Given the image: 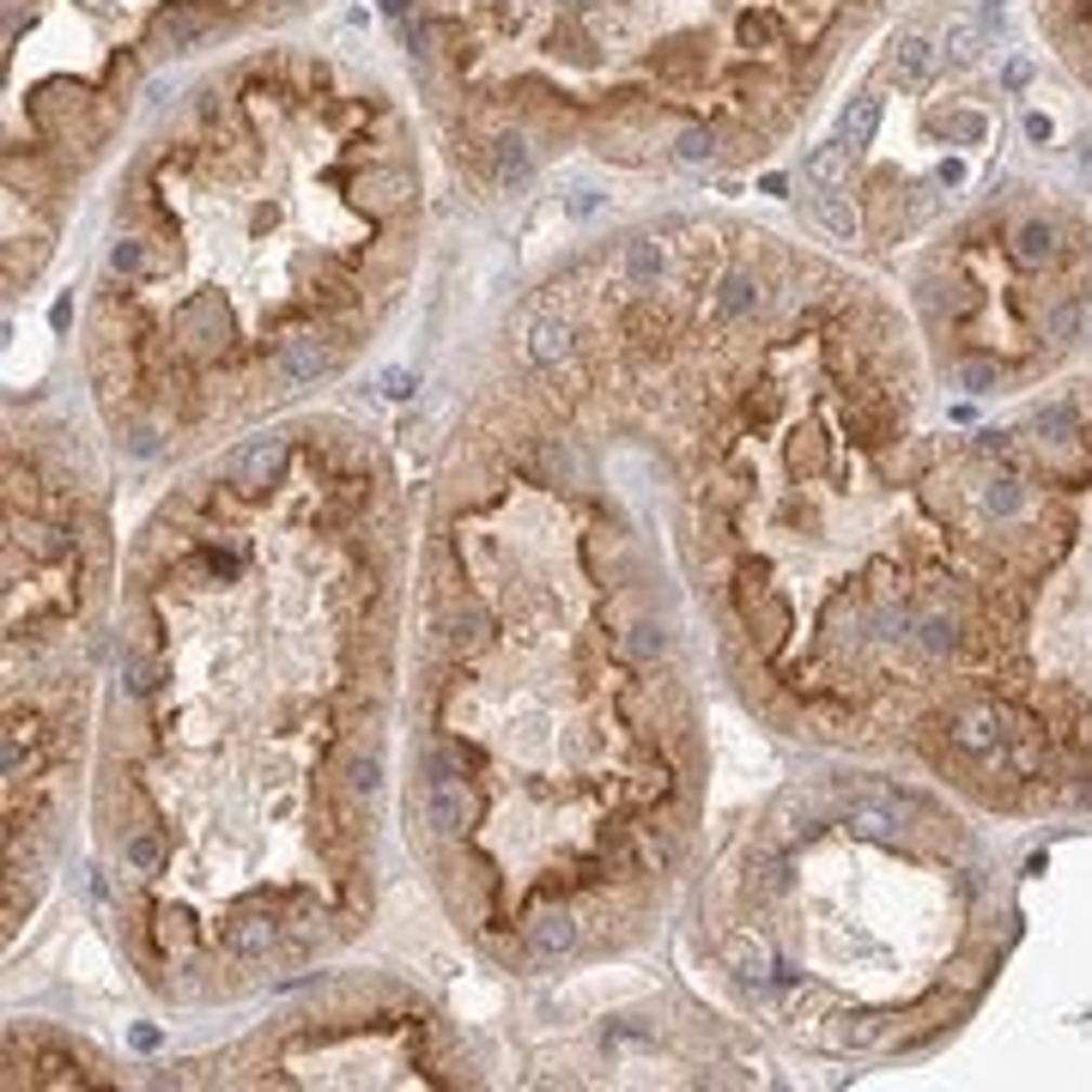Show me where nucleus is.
Returning <instances> with one entry per match:
<instances>
[{
  "instance_id": "obj_9",
  "label": "nucleus",
  "mask_w": 1092,
  "mask_h": 1092,
  "mask_svg": "<svg viewBox=\"0 0 1092 1092\" xmlns=\"http://www.w3.org/2000/svg\"><path fill=\"white\" fill-rule=\"evenodd\" d=\"M814 219L826 225L831 237H856V232H861L856 200H850V195H838V188H819V195H814Z\"/></svg>"
},
{
  "instance_id": "obj_1",
  "label": "nucleus",
  "mask_w": 1092,
  "mask_h": 1092,
  "mask_svg": "<svg viewBox=\"0 0 1092 1092\" xmlns=\"http://www.w3.org/2000/svg\"><path fill=\"white\" fill-rule=\"evenodd\" d=\"M693 607L644 395L607 323L547 304L437 474L407 728L419 856L498 965L619 947L680 874L705 789Z\"/></svg>"
},
{
  "instance_id": "obj_7",
  "label": "nucleus",
  "mask_w": 1092,
  "mask_h": 1092,
  "mask_svg": "<svg viewBox=\"0 0 1092 1092\" xmlns=\"http://www.w3.org/2000/svg\"><path fill=\"white\" fill-rule=\"evenodd\" d=\"M1056 262V225L1050 219H1031V225H1019L1014 232V267H1050Z\"/></svg>"
},
{
  "instance_id": "obj_4",
  "label": "nucleus",
  "mask_w": 1092,
  "mask_h": 1092,
  "mask_svg": "<svg viewBox=\"0 0 1092 1092\" xmlns=\"http://www.w3.org/2000/svg\"><path fill=\"white\" fill-rule=\"evenodd\" d=\"M255 1080H298V1087H449L456 1075L431 1068V1014L395 1008V1014H316L274 1031L262 1044Z\"/></svg>"
},
{
  "instance_id": "obj_8",
  "label": "nucleus",
  "mask_w": 1092,
  "mask_h": 1092,
  "mask_svg": "<svg viewBox=\"0 0 1092 1092\" xmlns=\"http://www.w3.org/2000/svg\"><path fill=\"white\" fill-rule=\"evenodd\" d=\"M880 128V97H856V104L838 116V146H850V153H861L868 140H874Z\"/></svg>"
},
{
  "instance_id": "obj_5",
  "label": "nucleus",
  "mask_w": 1092,
  "mask_h": 1092,
  "mask_svg": "<svg viewBox=\"0 0 1092 1092\" xmlns=\"http://www.w3.org/2000/svg\"><path fill=\"white\" fill-rule=\"evenodd\" d=\"M935 67H940V49L929 43V37H898L886 74L898 79V92H917V85H929V79H935Z\"/></svg>"
},
{
  "instance_id": "obj_3",
  "label": "nucleus",
  "mask_w": 1092,
  "mask_h": 1092,
  "mask_svg": "<svg viewBox=\"0 0 1092 1092\" xmlns=\"http://www.w3.org/2000/svg\"><path fill=\"white\" fill-rule=\"evenodd\" d=\"M109 540L85 468L55 437L6 449V874L31 898L74 801Z\"/></svg>"
},
{
  "instance_id": "obj_10",
  "label": "nucleus",
  "mask_w": 1092,
  "mask_h": 1092,
  "mask_svg": "<svg viewBox=\"0 0 1092 1092\" xmlns=\"http://www.w3.org/2000/svg\"><path fill=\"white\" fill-rule=\"evenodd\" d=\"M947 55H953V62H977V55H984V31H977L971 18H947Z\"/></svg>"
},
{
  "instance_id": "obj_2",
  "label": "nucleus",
  "mask_w": 1092,
  "mask_h": 1092,
  "mask_svg": "<svg viewBox=\"0 0 1092 1092\" xmlns=\"http://www.w3.org/2000/svg\"><path fill=\"white\" fill-rule=\"evenodd\" d=\"M400 570L395 474L346 419L237 437L128 547L97 850L165 1001H237L365 929Z\"/></svg>"
},
{
  "instance_id": "obj_6",
  "label": "nucleus",
  "mask_w": 1092,
  "mask_h": 1092,
  "mask_svg": "<svg viewBox=\"0 0 1092 1092\" xmlns=\"http://www.w3.org/2000/svg\"><path fill=\"white\" fill-rule=\"evenodd\" d=\"M844 176H850V146H838V140H826V146H814L801 158V183L807 188H838Z\"/></svg>"
}]
</instances>
